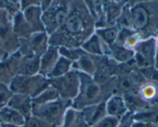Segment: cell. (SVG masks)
Returning a JSON list of instances; mask_svg holds the SVG:
<instances>
[{"instance_id":"obj_22","label":"cell","mask_w":158,"mask_h":127,"mask_svg":"<svg viewBox=\"0 0 158 127\" xmlns=\"http://www.w3.org/2000/svg\"><path fill=\"white\" fill-rule=\"evenodd\" d=\"M157 85L158 84L153 83H148V84H145L144 86H142V88L140 89L142 98L148 100L156 98L158 94V87Z\"/></svg>"},{"instance_id":"obj_29","label":"cell","mask_w":158,"mask_h":127,"mask_svg":"<svg viewBox=\"0 0 158 127\" xmlns=\"http://www.w3.org/2000/svg\"><path fill=\"white\" fill-rule=\"evenodd\" d=\"M53 1L54 0H40V6L42 11L44 12L45 10H46Z\"/></svg>"},{"instance_id":"obj_31","label":"cell","mask_w":158,"mask_h":127,"mask_svg":"<svg viewBox=\"0 0 158 127\" xmlns=\"http://www.w3.org/2000/svg\"><path fill=\"white\" fill-rule=\"evenodd\" d=\"M146 1H150V0H127V4L129 5V6L131 7V6H134V5L136 4L143 2Z\"/></svg>"},{"instance_id":"obj_7","label":"cell","mask_w":158,"mask_h":127,"mask_svg":"<svg viewBox=\"0 0 158 127\" xmlns=\"http://www.w3.org/2000/svg\"><path fill=\"white\" fill-rule=\"evenodd\" d=\"M32 100L30 97L23 94H15L12 96L8 103L7 106L19 113L25 119L31 117L32 112Z\"/></svg>"},{"instance_id":"obj_18","label":"cell","mask_w":158,"mask_h":127,"mask_svg":"<svg viewBox=\"0 0 158 127\" xmlns=\"http://www.w3.org/2000/svg\"><path fill=\"white\" fill-rule=\"evenodd\" d=\"M59 92L54 87L45 89L38 96L32 99V105H42L58 100Z\"/></svg>"},{"instance_id":"obj_15","label":"cell","mask_w":158,"mask_h":127,"mask_svg":"<svg viewBox=\"0 0 158 127\" xmlns=\"http://www.w3.org/2000/svg\"><path fill=\"white\" fill-rule=\"evenodd\" d=\"M71 64H72V61L68 59L67 58L64 56L60 57L56 64L54 65L52 70L47 75L48 78H49V80H52V79H56L66 75L69 72Z\"/></svg>"},{"instance_id":"obj_23","label":"cell","mask_w":158,"mask_h":127,"mask_svg":"<svg viewBox=\"0 0 158 127\" xmlns=\"http://www.w3.org/2000/svg\"><path fill=\"white\" fill-rule=\"evenodd\" d=\"M134 120H137L139 123H152L157 120V115L154 112H143L137 114L136 116H133Z\"/></svg>"},{"instance_id":"obj_27","label":"cell","mask_w":158,"mask_h":127,"mask_svg":"<svg viewBox=\"0 0 158 127\" xmlns=\"http://www.w3.org/2000/svg\"><path fill=\"white\" fill-rule=\"evenodd\" d=\"M118 86L121 90L124 91V92H129L134 86V82L131 77L124 76L120 79V80L118 81Z\"/></svg>"},{"instance_id":"obj_24","label":"cell","mask_w":158,"mask_h":127,"mask_svg":"<svg viewBox=\"0 0 158 127\" xmlns=\"http://www.w3.org/2000/svg\"><path fill=\"white\" fill-rule=\"evenodd\" d=\"M11 94V90L8 89L4 84L0 83V109H2L8 104L9 100L11 99L12 96Z\"/></svg>"},{"instance_id":"obj_16","label":"cell","mask_w":158,"mask_h":127,"mask_svg":"<svg viewBox=\"0 0 158 127\" xmlns=\"http://www.w3.org/2000/svg\"><path fill=\"white\" fill-rule=\"evenodd\" d=\"M82 49L87 54L96 55H103L100 39L97 34L93 35L82 44Z\"/></svg>"},{"instance_id":"obj_25","label":"cell","mask_w":158,"mask_h":127,"mask_svg":"<svg viewBox=\"0 0 158 127\" xmlns=\"http://www.w3.org/2000/svg\"><path fill=\"white\" fill-rule=\"evenodd\" d=\"M25 123L26 127H53L52 125L36 117H29Z\"/></svg>"},{"instance_id":"obj_4","label":"cell","mask_w":158,"mask_h":127,"mask_svg":"<svg viewBox=\"0 0 158 127\" xmlns=\"http://www.w3.org/2000/svg\"><path fill=\"white\" fill-rule=\"evenodd\" d=\"M33 113L35 117L50 123L53 126L54 123L60 120L65 109L64 103L62 101L56 100L54 101L42 105H32Z\"/></svg>"},{"instance_id":"obj_34","label":"cell","mask_w":158,"mask_h":127,"mask_svg":"<svg viewBox=\"0 0 158 127\" xmlns=\"http://www.w3.org/2000/svg\"><path fill=\"white\" fill-rule=\"evenodd\" d=\"M113 2H120L123 1V0H112Z\"/></svg>"},{"instance_id":"obj_1","label":"cell","mask_w":158,"mask_h":127,"mask_svg":"<svg viewBox=\"0 0 158 127\" xmlns=\"http://www.w3.org/2000/svg\"><path fill=\"white\" fill-rule=\"evenodd\" d=\"M69 14L67 0H54L42 14L44 29L49 33L55 32L64 24Z\"/></svg>"},{"instance_id":"obj_19","label":"cell","mask_w":158,"mask_h":127,"mask_svg":"<svg viewBox=\"0 0 158 127\" xmlns=\"http://www.w3.org/2000/svg\"><path fill=\"white\" fill-rule=\"evenodd\" d=\"M86 54V53H85V55L82 54L77 59V66L81 70L80 72H83V73L90 76L95 72L96 67L93 60L89 56H87Z\"/></svg>"},{"instance_id":"obj_20","label":"cell","mask_w":158,"mask_h":127,"mask_svg":"<svg viewBox=\"0 0 158 127\" xmlns=\"http://www.w3.org/2000/svg\"><path fill=\"white\" fill-rule=\"evenodd\" d=\"M40 71V60L37 57H31L23 63L21 68L22 75L32 76Z\"/></svg>"},{"instance_id":"obj_33","label":"cell","mask_w":158,"mask_h":127,"mask_svg":"<svg viewBox=\"0 0 158 127\" xmlns=\"http://www.w3.org/2000/svg\"><path fill=\"white\" fill-rule=\"evenodd\" d=\"M0 127H23V126H12V125H6V124H0Z\"/></svg>"},{"instance_id":"obj_13","label":"cell","mask_w":158,"mask_h":127,"mask_svg":"<svg viewBox=\"0 0 158 127\" xmlns=\"http://www.w3.org/2000/svg\"><path fill=\"white\" fill-rule=\"evenodd\" d=\"M127 106L124 100L119 96H114L106 103V112L110 117L119 119L127 113Z\"/></svg>"},{"instance_id":"obj_6","label":"cell","mask_w":158,"mask_h":127,"mask_svg":"<svg viewBox=\"0 0 158 127\" xmlns=\"http://www.w3.org/2000/svg\"><path fill=\"white\" fill-rule=\"evenodd\" d=\"M131 28L135 32L144 31L151 21V14L149 9L143 2L130 7Z\"/></svg>"},{"instance_id":"obj_30","label":"cell","mask_w":158,"mask_h":127,"mask_svg":"<svg viewBox=\"0 0 158 127\" xmlns=\"http://www.w3.org/2000/svg\"><path fill=\"white\" fill-rule=\"evenodd\" d=\"M85 4L86 5V6L88 7V9H89L90 12H92L93 15L95 14V11H94V0H83Z\"/></svg>"},{"instance_id":"obj_11","label":"cell","mask_w":158,"mask_h":127,"mask_svg":"<svg viewBox=\"0 0 158 127\" xmlns=\"http://www.w3.org/2000/svg\"><path fill=\"white\" fill-rule=\"evenodd\" d=\"M25 120L19 113L9 106H5L0 109V124L23 126L26 123Z\"/></svg>"},{"instance_id":"obj_35","label":"cell","mask_w":158,"mask_h":127,"mask_svg":"<svg viewBox=\"0 0 158 127\" xmlns=\"http://www.w3.org/2000/svg\"><path fill=\"white\" fill-rule=\"evenodd\" d=\"M0 6H1V0H0Z\"/></svg>"},{"instance_id":"obj_32","label":"cell","mask_w":158,"mask_h":127,"mask_svg":"<svg viewBox=\"0 0 158 127\" xmlns=\"http://www.w3.org/2000/svg\"><path fill=\"white\" fill-rule=\"evenodd\" d=\"M154 66L155 67V69L158 71V50H157V53H156V56H155V59H154Z\"/></svg>"},{"instance_id":"obj_14","label":"cell","mask_w":158,"mask_h":127,"mask_svg":"<svg viewBox=\"0 0 158 127\" xmlns=\"http://www.w3.org/2000/svg\"><path fill=\"white\" fill-rule=\"evenodd\" d=\"M109 47L111 55L116 61L123 63L134 59V51L133 49L116 43L109 46Z\"/></svg>"},{"instance_id":"obj_17","label":"cell","mask_w":158,"mask_h":127,"mask_svg":"<svg viewBox=\"0 0 158 127\" xmlns=\"http://www.w3.org/2000/svg\"><path fill=\"white\" fill-rule=\"evenodd\" d=\"M119 30L117 26H113L106 28H102V29H97V35L99 38L103 40L105 43L110 46L114 44L117 41V36H118Z\"/></svg>"},{"instance_id":"obj_10","label":"cell","mask_w":158,"mask_h":127,"mask_svg":"<svg viewBox=\"0 0 158 127\" xmlns=\"http://www.w3.org/2000/svg\"><path fill=\"white\" fill-rule=\"evenodd\" d=\"M58 53L59 49L55 46H50L45 51L40 60V73L46 76L49 73L58 60Z\"/></svg>"},{"instance_id":"obj_2","label":"cell","mask_w":158,"mask_h":127,"mask_svg":"<svg viewBox=\"0 0 158 127\" xmlns=\"http://www.w3.org/2000/svg\"><path fill=\"white\" fill-rule=\"evenodd\" d=\"M134 47V59L137 66L142 69L154 66L157 53V45L154 38L138 42Z\"/></svg>"},{"instance_id":"obj_28","label":"cell","mask_w":158,"mask_h":127,"mask_svg":"<svg viewBox=\"0 0 158 127\" xmlns=\"http://www.w3.org/2000/svg\"><path fill=\"white\" fill-rule=\"evenodd\" d=\"M133 121H134L133 116L130 113H127L121 117V121L118 123L117 127H132Z\"/></svg>"},{"instance_id":"obj_3","label":"cell","mask_w":158,"mask_h":127,"mask_svg":"<svg viewBox=\"0 0 158 127\" xmlns=\"http://www.w3.org/2000/svg\"><path fill=\"white\" fill-rule=\"evenodd\" d=\"M79 100L84 103L97 104V98L101 93V88L97 80L90 78V76L80 72ZM90 106V105H89Z\"/></svg>"},{"instance_id":"obj_8","label":"cell","mask_w":158,"mask_h":127,"mask_svg":"<svg viewBox=\"0 0 158 127\" xmlns=\"http://www.w3.org/2000/svg\"><path fill=\"white\" fill-rule=\"evenodd\" d=\"M60 28H62L67 35L72 36L81 35L84 32L86 28L84 18L78 13L69 14L66 22Z\"/></svg>"},{"instance_id":"obj_12","label":"cell","mask_w":158,"mask_h":127,"mask_svg":"<svg viewBox=\"0 0 158 127\" xmlns=\"http://www.w3.org/2000/svg\"><path fill=\"white\" fill-rule=\"evenodd\" d=\"M42 11L40 6H32L26 8L23 12V18L29 26L38 30L44 29L42 21Z\"/></svg>"},{"instance_id":"obj_9","label":"cell","mask_w":158,"mask_h":127,"mask_svg":"<svg viewBox=\"0 0 158 127\" xmlns=\"http://www.w3.org/2000/svg\"><path fill=\"white\" fill-rule=\"evenodd\" d=\"M106 104L97 103L84 108L82 117L86 124L93 126L103 117H106Z\"/></svg>"},{"instance_id":"obj_26","label":"cell","mask_w":158,"mask_h":127,"mask_svg":"<svg viewBox=\"0 0 158 127\" xmlns=\"http://www.w3.org/2000/svg\"><path fill=\"white\" fill-rule=\"evenodd\" d=\"M118 124V119L113 117H105L93 127H117Z\"/></svg>"},{"instance_id":"obj_21","label":"cell","mask_w":158,"mask_h":127,"mask_svg":"<svg viewBox=\"0 0 158 127\" xmlns=\"http://www.w3.org/2000/svg\"><path fill=\"white\" fill-rule=\"evenodd\" d=\"M121 2H110L109 4L106 5V7H107L106 19H107L108 23L113 24V23L117 21L118 17L120 16L122 9H123V7L124 6H120Z\"/></svg>"},{"instance_id":"obj_5","label":"cell","mask_w":158,"mask_h":127,"mask_svg":"<svg viewBox=\"0 0 158 127\" xmlns=\"http://www.w3.org/2000/svg\"><path fill=\"white\" fill-rule=\"evenodd\" d=\"M53 87L58 91L59 95L66 98L77 93L80 87V75L76 72H69L66 75L52 79ZM72 98V97H71Z\"/></svg>"}]
</instances>
